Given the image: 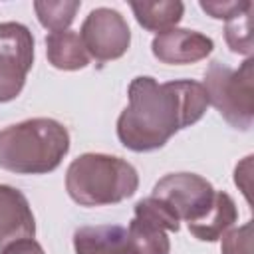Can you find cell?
Here are the masks:
<instances>
[{
	"label": "cell",
	"mask_w": 254,
	"mask_h": 254,
	"mask_svg": "<svg viewBox=\"0 0 254 254\" xmlns=\"http://www.w3.org/2000/svg\"><path fill=\"white\" fill-rule=\"evenodd\" d=\"M129 105L117 117V137L135 153L161 149L177 131L194 125L206 111L208 95L194 79L159 83L151 75L131 79Z\"/></svg>",
	"instance_id": "cell-1"
},
{
	"label": "cell",
	"mask_w": 254,
	"mask_h": 254,
	"mask_svg": "<svg viewBox=\"0 0 254 254\" xmlns=\"http://www.w3.org/2000/svg\"><path fill=\"white\" fill-rule=\"evenodd\" d=\"M69 151V133L50 117H32L0 131V169L16 175H46Z\"/></svg>",
	"instance_id": "cell-2"
},
{
	"label": "cell",
	"mask_w": 254,
	"mask_h": 254,
	"mask_svg": "<svg viewBox=\"0 0 254 254\" xmlns=\"http://www.w3.org/2000/svg\"><path fill=\"white\" fill-rule=\"evenodd\" d=\"M139 189L137 169L121 157L83 153L65 171V190L81 206L117 204Z\"/></svg>",
	"instance_id": "cell-3"
},
{
	"label": "cell",
	"mask_w": 254,
	"mask_h": 254,
	"mask_svg": "<svg viewBox=\"0 0 254 254\" xmlns=\"http://www.w3.org/2000/svg\"><path fill=\"white\" fill-rule=\"evenodd\" d=\"M254 60L246 58L238 69H232L220 62H210L204 71V91L208 103L234 129L248 131L254 121Z\"/></svg>",
	"instance_id": "cell-4"
},
{
	"label": "cell",
	"mask_w": 254,
	"mask_h": 254,
	"mask_svg": "<svg viewBox=\"0 0 254 254\" xmlns=\"http://www.w3.org/2000/svg\"><path fill=\"white\" fill-rule=\"evenodd\" d=\"M214 187L196 173H171L159 179L151 196L173 216L179 224H187L202 218L214 200Z\"/></svg>",
	"instance_id": "cell-5"
},
{
	"label": "cell",
	"mask_w": 254,
	"mask_h": 254,
	"mask_svg": "<svg viewBox=\"0 0 254 254\" xmlns=\"http://www.w3.org/2000/svg\"><path fill=\"white\" fill-rule=\"evenodd\" d=\"M34 65V36L20 22L0 24V103L16 99Z\"/></svg>",
	"instance_id": "cell-6"
},
{
	"label": "cell",
	"mask_w": 254,
	"mask_h": 254,
	"mask_svg": "<svg viewBox=\"0 0 254 254\" xmlns=\"http://www.w3.org/2000/svg\"><path fill=\"white\" fill-rule=\"evenodd\" d=\"M79 38L89 58L95 62H109L121 58L129 50L131 30L117 10L101 6L85 16Z\"/></svg>",
	"instance_id": "cell-7"
},
{
	"label": "cell",
	"mask_w": 254,
	"mask_h": 254,
	"mask_svg": "<svg viewBox=\"0 0 254 254\" xmlns=\"http://www.w3.org/2000/svg\"><path fill=\"white\" fill-rule=\"evenodd\" d=\"M214 50V42L196 32L187 28H171L161 32L151 42V52L161 64L169 65H185L204 60Z\"/></svg>",
	"instance_id": "cell-8"
},
{
	"label": "cell",
	"mask_w": 254,
	"mask_h": 254,
	"mask_svg": "<svg viewBox=\"0 0 254 254\" xmlns=\"http://www.w3.org/2000/svg\"><path fill=\"white\" fill-rule=\"evenodd\" d=\"M34 234L36 218L26 194L16 187L0 185V248L22 238H34Z\"/></svg>",
	"instance_id": "cell-9"
},
{
	"label": "cell",
	"mask_w": 254,
	"mask_h": 254,
	"mask_svg": "<svg viewBox=\"0 0 254 254\" xmlns=\"http://www.w3.org/2000/svg\"><path fill=\"white\" fill-rule=\"evenodd\" d=\"M75 254H137L127 228L119 224L81 226L73 232Z\"/></svg>",
	"instance_id": "cell-10"
},
{
	"label": "cell",
	"mask_w": 254,
	"mask_h": 254,
	"mask_svg": "<svg viewBox=\"0 0 254 254\" xmlns=\"http://www.w3.org/2000/svg\"><path fill=\"white\" fill-rule=\"evenodd\" d=\"M236 218H238V210H236L232 196L224 190H216L208 212L202 218H198L196 222H190L189 230L194 238H198L202 242H214V240L222 238V234L232 228Z\"/></svg>",
	"instance_id": "cell-11"
},
{
	"label": "cell",
	"mask_w": 254,
	"mask_h": 254,
	"mask_svg": "<svg viewBox=\"0 0 254 254\" xmlns=\"http://www.w3.org/2000/svg\"><path fill=\"white\" fill-rule=\"evenodd\" d=\"M46 56L56 69L75 71L83 69L89 64V54L83 48V42L77 32H52L46 36Z\"/></svg>",
	"instance_id": "cell-12"
},
{
	"label": "cell",
	"mask_w": 254,
	"mask_h": 254,
	"mask_svg": "<svg viewBox=\"0 0 254 254\" xmlns=\"http://www.w3.org/2000/svg\"><path fill=\"white\" fill-rule=\"evenodd\" d=\"M127 234L137 254H171V240L165 226L139 208H135V216L127 226Z\"/></svg>",
	"instance_id": "cell-13"
},
{
	"label": "cell",
	"mask_w": 254,
	"mask_h": 254,
	"mask_svg": "<svg viewBox=\"0 0 254 254\" xmlns=\"http://www.w3.org/2000/svg\"><path fill=\"white\" fill-rule=\"evenodd\" d=\"M135 20L139 26H143L149 32H167L171 28H177L185 14V4L181 0H159V2H129Z\"/></svg>",
	"instance_id": "cell-14"
},
{
	"label": "cell",
	"mask_w": 254,
	"mask_h": 254,
	"mask_svg": "<svg viewBox=\"0 0 254 254\" xmlns=\"http://www.w3.org/2000/svg\"><path fill=\"white\" fill-rule=\"evenodd\" d=\"M81 2L79 0H36L34 2V10L36 16L40 20V24L52 32H65L77 10H79Z\"/></svg>",
	"instance_id": "cell-15"
},
{
	"label": "cell",
	"mask_w": 254,
	"mask_h": 254,
	"mask_svg": "<svg viewBox=\"0 0 254 254\" xmlns=\"http://www.w3.org/2000/svg\"><path fill=\"white\" fill-rule=\"evenodd\" d=\"M252 8L254 6L246 8L244 12L228 20L224 28V40L228 48L234 54H242L248 58L252 54V32H250L252 30Z\"/></svg>",
	"instance_id": "cell-16"
},
{
	"label": "cell",
	"mask_w": 254,
	"mask_h": 254,
	"mask_svg": "<svg viewBox=\"0 0 254 254\" xmlns=\"http://www.w3.org/2000/svg\"><path fill=\"white\" fill-rule=\"evenodd\" d=\"M222 254H252V220L222 234Z\"/></svg>",
	"instance_id": "cell-17"
},
{
	"label": "cell",
	"mask_w": 254,
	"mask_h": 254,
	"mask_svg": "<svg viewBox=\"0 0 254 254\" xmlns=\"http://www.w3.org/2000/svg\"><path fill=\"white\" fill-rule=\"evenodd\" d=\"M250 0H200V8L214 20H232L246 8H250Z\"/></svg>",
	"instance_id": "cell-18"
},
{
	"label": "cell",
	"mask_w": 254,
	"mask_h": 254,
	"mask_svg": "<svg viewBox=\"0 0 254 254\" xmlns=\"http://www.w3.org/2000/svg\"><path fill=\"white\" fill-rule=\"evenodd\" d=\"M0 254H46L42 244L36 242L34 238H22V240H16L8 246L2 248Z\"/></svg>",
	"instance_id": "cell-19"
}]
</instances>
